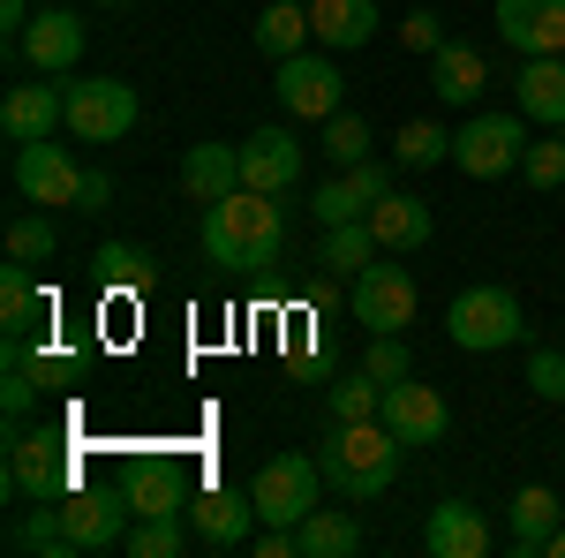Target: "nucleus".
<instances>
[{
	"instance_id": "nucleus-19",
	"label": "nucleus",
	"mask_w": 565,
	"mask_h": 558,
	"mask_svg": "<svg viewBox=\"0 0 565 558\" xmlns=\"http://www.w3.org/2000/svg\"><path fill=\"white\" fill-rule=\"evenodd\" d=\"M242 189V144H189L181 151V197L189 204H218Z\"/></svg>"
},
{
	"instance_id": "nucleus-33",
	"label": "nucleus",
	"mask_w": 565,
	"mask_h": 558,
	"mask_svg": "<svg viewBox=\"0 0 565 558\" xmlns=\"http://www.w3.org/2000/svg\"><path fill=\"white\" fill-rule=\"evenodd\" d=\"M8 257L31 264V272L53 264V257H61V227H53L45 212H15V219H8Z\"/></svg>"
},
{
	"instance_id": "nucleus-45",
	"label": "nucleus",
	"mask_w": 565,
	"mask_h": 558,
	"mask_svg": "<svg viewBox=\"0 0 565 558\" xmlns=\"http://www.w3.org/2000/svg\"><path fill=\"white\" fill-rule=\"evenodd\" d=\"M114 204V181L106 173H84V197H76V212H106Z\"/></svg>"
},
{
	"instance_id": "nucleus-31",
	"label": "nucleus",
	"mask_w": 565,
	"mask_h": 558,
	"mask_svg": "<svg viewBox=\"0 0 565 558\" xmlns=\"http://www.w3.org/2000/svg\"><path fill=\"white\" fill-rule=\"evenodd\" d=\"M377 250H385V242L370 234V219H340V227H324V250H317V264L348 280V272H362V264H377Z\"/></svg>"
},
{
	"instance_id": "nucleus-11",
	"label": "nucleus",
	"mask_w": 565,
	"mask_h": 558,
	"mask_svg": "<svg viewBox=\"0 0 565 558\" xmlns=\"http://www.w3.org/2000/svg\"><path fill=\"white\" fill-rule=\"evenodd\" d=\"M348 302H354V325H362V333H407L415 309H423L407 264H362L354 287H348Z\"/></svg>"
},
{
	"instance_id": "nucleus-2",
	"label": "nucleus",
	"mask_w": 565,
	"mask_h": 558,
	"mask_svg": "<svg viewBox=\"0 0 565 558\" xmlns=\"http://www.w3.org/2000/svg\"><path fill=\"white\" fill-rule=\"evenodd\" d=\"M399 453H407V445L370 415V423H332L317 468H324V483H332L340 498H385L392 483H399Z\"/></svg>"
},
{
	"instance_id": "nucleus-27",
	"label": "nucleus",
	"mask_w": 565,
	"mask_h": 558,
	"mask_svg": "<svg viewBox=\"0 0 565 558\" xmlns=\"http://www.w3.org/2000/svg\"><path fill=\"white\" fill-rule=\"evenodd\" d=\"M121 491H129L136 520H151V514H189V483H181L174 461H143V468H136Z\"/></svg>"
},
{
	"instance_id": "nucleus-4",
	"label": "nucleus",
	"mask_w": 565,
	"mask_h": 558,
	"mask_svg": "<svg viewBox=\"0 0 565 558\" xmlns=\"http://www.w3.org/2000/svg\"><path fill=\"white\" fill-rule=\"evenodd\" d=\"M445 333H452V347H468V355H498V347L527 340V309H521L513 287H460L452 309H445Z\"/></svg>"
},
{
	"instance_id": "nucleus-5",
	"label": "nucleus",
	"mask_w": 565,
	"mask_h": 558,
	"mask_svg": "<svg viewBox=\"0 0 565 558\" xmlns=\"http://www.w3.org/2000/svg\"><path fill=\"white\" fill-rule=\"evenodd\" d=\"M249 498H257V520L264 528H302L317 514V498H324V468L302 461V453H279V461H264L249 475Z\"/></svg>"
},
{
	"instance_id": "nucleus-49",
	"label": "nucleus",
	"mask_w": 565,
	"mask_h": 558,
	"mask_svg": "<svg viewBox=\"0 0 565 558\" xmlns=\"http://www.w3.org/2000/svg\"><path fill=\"white\" fill-rule=\"evenodd\" d=\"M302 8H309V0H302Z\"/></svg>"
},
{
	"instance_id": "nucleus-25",
	"label": "nucleus",
	"mask_w": 565,
	"mask_h": 558,
	"mask_svg": "<svg viewBox=\"0 0 565 558\" xmlns=\"http://www.w3.org/2000/svg\"><path fill=\"white\" fill-rule=\"evenodd\" d=\"M558 491H551V483H527L521 498H513V528H505V544H513V551L521 558H543L551 551V536H558Z\"/></svg>"
},
{
	"instance_id": "nucleus-20",
	"label": "nucleus",
	"mask_w": 565,
	"mask_h": 558,
	"mask_svg": "<svg viewBox=\"0 0 565 558\" xmlns=\"http://www.w3.org/2000/svg\"><path fill=\"white\" fill-rule=\"evenodd\" d=\"M423 551H430V558H482V551H490V520H482L468 498H445V506H430Z\"/></svg>"
},
{
	"instance_id": "nucleus-21",
	"label": "nucleus",
	"mask_w": 565,
	"mask_h": 558,
	"mask_svg": "<svg viewBox=\"0 0 565 558\" xmlns=\"http://www.w3.org/2000/svg\"><path fill=\"white\" fill-rule=\"evenodd\" d=\"M362 219H370V234H377L385 250H423V242L437 234L430 204H423V197H407V189H385V197H377Z\"/></svg>"
},
{
	"instance_id": "nucleus-40",
	"label": "nucleus",
	"mask_w": 565,
	"mask_h": 558,
	"mask_svg": "<svg viewBox=\"0 0 565 558\" xmlns=\"http://www.w3.org/2000/svg\"><path fill=\"white\" fill-rule=\"evenodd\" d=\"M527 392L565 408V355H558V347H535V355H527Z\"/></svg>"
},
{
	"instance_id": "nucleus-17",
	"label": "nucleus",
	"mask_w": 565,
	"mask_h": 558,
	"mask_svg": "<svg viewBox=\"0 0 565 558\" xmlns=\"http://www.w3.org/2000/svg\"><path fill=\"white\" fill-rule=\"evenodd\" d=\"M513 106H521L535 129H565V53H521Z\"/></svg>"
},
{
	"instance_id": "nucleus-15",
	"label": "nucleus",
	"mask_w": 565,
	"mask_h": 558,
	"mask_svg": "<svg viewBox=\"0 0 565 558\" xmlns=\"http://www.w3.org/2000/svg\"><path fill=\"white\" fill-rule=\"evenodd\" d=\"M302 181V144L279 129H249L242 136V189H264V197H287Z\"/></svg>"
},
{
	"instance_id": "nucleus-34",
	"label": "nucleus",
	"mask_w": 565,
	"mask_h": 558,
	"mask_svg": "<svg viewBox=\"0 0 565 558\" xmlns=\"http://www.w3.org/2000/svg\"><path fill=\"white\" fill-rule=\"evenodd\" d=\"M377 400H385V386L362 370V378H340V386L324 392V408H332V423H370L377 415Z\"/></svg>"
},
{
	"instance_id": "nucleus-48",
	"label": "nucleus",
	"mask_w": 565,
	"mask_h": 558,
	"mask_svg": "<svg viewBox=\"0 0 565 558\" xmlns=\"http://www.w3.org/2000/svg\"><path fill=\"white\" fill-rule=\"evenodd\" d=\"M98 8H129V0H98Z\"/></svg>"
},
{
	"instance_id": "nucleus-39",
	"label": "nucleus",
	"mask_w": 565,
	"mask_h": 558,
	"mask_svg": "<svg viewBox=\"0 0 565 558\" xmlns=\"http://www.w3.org/2000/svg\"><path fill=\"white\" fill-rule=\"evenodd\" d=\"M527 189H565V136H527Z\"/></svg>"
},
{
	"instance_id": "nucleus-38",
	"label": "nucleus",
	"mask_w": 565,
	"mask_h": 558,
	"mask_svg": "<svg viewBox=\"0 0 565 558\" xmlns=\"http://www.w3.org/2000/svg\"><path fill=\"white\" fill-rule=\"evenodd\" d=\"M362 370H370L377 386H399V378H415V355H407V340H399V333H370Z\"/></svg>"
},
{
	"instance_id": "nucleus-26",
	"label": "nucleus",
	"mask_w": 565,
	"mask_h": 558,
	"mask_svg": "<svg viewBox=\"0 0 565 558\" xmlns=\"http://www.w3.org/2000/svg\"><path fill=\"white\" fill-rule=\"evenodd\" d=\"M249 39H257L264 61H295V53H302L317 31H309V8H302V0H271L257 23H249Z\"/></svg>"
},
{
	"instance_id": "nucleus-23",
	"label": "nucleus",
	"mask_w": 565,
	"mask_h": 558,
	"mask_svg": "<svg viewBox=\"0 0 565 558\" xmlns=\"http://www.w3.org/2000/svg\"><path fill=\"white\" fill-rule=\"evenodd\" d=\"M309 31L324 53H354L377 39V0H309Z\"/></svg>"
},
{
	"instance_id": "nucleus-22",
	"label": "nucleus",
	"mask_w": 565,
	"mask_h": 558,
	"mask_svg": "<svg viewBox=\"0 0 565 558\" xmlns=\"http://www.w3.org/2000/svg\"><path fill=\"white\" fill-rule=\"evenodd\" d=\"M53 317V287H39V272L31 264H0V325L8 333H23V340H39V325Z\"/></svg>"
},
{
	"instance_id": "nucleus-46",
	"label": "nucleus",
	"mask_w": 565,
	"mask_h": 558,
	"mask_svg": "<svg viewBox=\"0 0 565 558\" xmlns=\"http://www.w3.org/2000/svg\"><path fill=\"white\" fill-rule=\"evenodd\" d=\"M0 31L23 39V31H31V0H0Z\"/></svg>"
},
{
	"instance_id": "nucleus-32",
	"label": "nucleus",
	"mask_w": 565,
	"mask_h": 558,
	"mask_svg": "<svg viewBox=\"0 0 565 558\" xmlns=\"http://www.w3.org/2000/svg\"><path fill=\"white\" fill-rule=\"evenodd\" d=\"M392 159L407 173H423V167H452V129H437V122H407V129L392 136Z\"/></svg>"
},
{
	"instance_id": "nucleus-6",
	"label": "nucleus",
	"mask_w": 565,
	"mask_h": 558,
	"mask_svg": "<svg viewBox=\"0 0 565 558\" xmlns=\"http://www.w3.org/2000/svg\"><path fill=\"white\" fill-rule=\"evenodd\" d=\"M527 159V114H468L452 129V167L468 181H498Z\"/></svg>"
},
{
	"instance_id": "nucleus-8",
	"label": "nucleus",
	"mask_w": 565,
	"mask_h": 558,
	"mask_svg": "<svg viewBox=\"0 0 565 558\" xmlns=\"http://www.w3.org/2000/svg\"><path fill=\"white\" fill-rule=\"evenodd\" d=\"M271 91H279V106H287V122H332L340 114V61L332 53H295V61H271Z\"/></svg>"
},
{
	"instance_id": "nucleus-13",
	"label": "nucleus",
	"mask_w": 565,
	"mask_h": 558,
	"mask_svg": "<svg viewBox=\"0 0 565 558\" xmlns=\"http://www.w3.org/2000/svg\"><path fill=\"white\" fill-rule=\"evenodd\" d=\"M377 423H385L399 445H445V430H452V408H445V392H437V386H415V378H399V386H385V400H377Z\"/></svg>"
},
{
	"instance_id": "nucleus-7",
	"label": "nucleus",
	"mask_w": 565,
	"mask_h": 558,
	"mask_svg": "<svg viewBox=\"0 0 565 558\" xmlns=\"http://www.w3.org/2000/svg\"><path fill=\"white\" fill-rule=\"evenodd\" d=\"M68 136L76 144H121L136 129V84L121 76H68Z\"/></svg>"
},
{
	"instance_id": "nucleus-29",
	"label": "nucleus",
	"mask_w": 565,
	"mask_h": 558,
	"mask_svg": "<svg viewBox=\"0 0 565 558\" xmlns=\"http://www.w3.org/2000/svg\"><path fill=\"white\" fill-rule=\"evenodd\" d=\"M8 551H23V558H76V544H68V520H61V506L53 498H39L31 514L8 528Z\"/></svg>"
},
{
	"instance_id": "nucleus-10",
	"label": "nucleus",
	"mask_w": 565,
	"mask_h": 558,
	"mask_svg": "<svg viewBox=\"0 0 565 558\" xmlns=\"http://www.w3.org/2000/svg\"><path fill=\"white\" fill-rule=\"evenodd\" d=\"M61 506V520H68V544H76V558L90 551H121L129 544V528H136V506H129V491H68V498H53Z\"/></svg>"
},
{
	"instance_id": "nucleus-37",
	"label": "nucleus",
	"mask_w": 565,
	"mask_h": 558,
	"mask_svg": "<svg viewBox=\"0 0 565 558\" xmlns=\"http://www.w3.org/2000/svg\"><path fill=\"white\" fill-rule=\"evenodd\" d=\"M309 212H317V227H340V219H362V212H370V197L354 189V173H340V181H324V189L309 197Z\"/></svg>"
},
{
	"instance_id": "nucleus-3",
	"label": "nucleus",
	"mask_w": 565,
	"mask_h": 558,
	"mask_svg": "<svg viewBox=\"0 0 565 558\" xmlns=\"http://www.w3.org/2000/svg\"><path fill=\"white\" fill-rule=\"evenodd\" d=\"M76 491V445L53 423H8V498L39 506V498H68Z\"/></svg>"
},
{
	"instance_id": "nucleus-43",
	"label": "nucleus",
	"mask_w": 565,
	"mask_h": 558,
	"mask_svg": "<svg viewBox=\"0 0 565 558\" xmlns=\"http://www.w3.org/2000/svg\"><path fill=\"white\" fill-rule=\"evenodd\" d=\"M348 173H354V189H362L370 204H377L385 189H399V181H392V167H385V159H362V167H348Z\"/></svg>"
},
{
	"instance_id": "nucleus-47",
	"label": "nucleus",
	"mask_w": 565,
	"mask_h": 558,
	"mask_svg": "<svg viewBox=\"0 0 565 558\" xmlns=\"http://www.w3.org/2000/svg\"><path fill=\"white\" fill-rule=\"evenodd\" d=\"M543 558H565V520H558V536H551V551H543Z\"/></svg>"
},
{
	"instance_id": "nucleus-24",
	"label": "nucleus",
	"mask_w": 565,
	"mask_h": 558,
	"mask_svg": "<svg viewBox=\"0 0 565 558\" xmlns=\"http://www.w3.org/2000/svg\"><path fill=\"white\" fill-rule=\"evenodd\" d=\"M482 84H490V61H482L476 45H460V39H445L430 53V91L445 98V106H476Z\"/></svg>"
},
{
	"instance_id": "nucleus-44",
	"label": "nucleus",
	"mask_w": 565,
	"mask_h": 558,
	"mask_svg": "<svg viewBox=\"0 0 565 558\" xmlns=\"http://www.w3.org/2000/svg\"><path fill=\"white\" fill-rule=\"evenodd\" d=\"M249 551L257 558H302V544H295V528H264V536H249Z\"/></svg>"
},
{
	"instance_id": "nucleus-35",
	"label": "nucleus",
	"mask_w": 565,
	"mask_h": 558,
	"mask_svg": "<svg viewBox=\"0 0 565 558\" xmlns=\"http://www.w3.org/2000/svg\"><path fill=\"white\" fill-rule=\"evenodd\" d=\"M324 151H332V167H340V173H348V167H362V159H370V122L340 106V114L324 122Z\"/></svg>"
},
{
	"instance_id": "nucleus-30",
	"label": "nucleus",
	"mask_w": 565,
	"mask_h": 558,
	"mask_svg": "<svg viewBox=\"0 0 565 558\" xmlns=\"http://www.w3.org/2000/svg\"><path fill=\"white\" fill-rule=\"evenodd\" d=\"M295 544H302V558H354L362 551V528H354V514H340V506H317V514L295 528Z\"/></svg>"
},
{
	"instance_id": "nucleus-41",
	"label": "nucleus",
	"mask_w": 565,
	"mask_h": 558,
	"mask_svg": "<svg viewBox=\"0 0 565 558\" xmlns=\"http://www.w3.org/2000/svg\"><path fill=\"white\" fill-rule=\"evenodd\" d=\"M23 362H31V378H39V386H68V378H76V355H68V347H45L39 340Z\"/></svg>"
},
{
	"instance_id": "nucleus-36",
	"label": "nucleus",
	"mask_w": 565,
	"mask_h": 558,
	"mask_svg": "<svg viewBox=\"0 0 565 558\" xmlns=\"http://www.w3.org/2000/svg\"><path fill=\"white\" fill-rule=\"evenodd\" d=\"M181 544H189V536H181V514H151V520H136V528H129L121 551H129V558H174Z\"/></svg>"
},
{
	"instance_id": "nucleus-9",
	"label": "nucleus",
	"mask_w": 565,
	"mask_h": 558,
	"mask_svg": "<svg viewBox=\"0 0 565 558\" xmlns=\"http://www.w3.org/2000/svg\"><path fill=\"white\" fill-rule=\"evenodd\" d=\"M15 197L23 204H39V212H76V197H84V167L68 159V144H15Z\"/></svg>"
},
{
	"instance_id": "nucleus-12",
	"label": "nucleus",
	"mask_w": 565,
	"mask_h": 558,
	"mask_svg": "<svg viewBox=\"0 0 565 558\" xmlns=\"http://www.w3.org/2000/svg\"><path fill=\"white\" fill-rule=\"evenodd\" d=\"M189 528H196V544H212V551H249V536H257V498L234 491V483H204V491L189 498Z\"/></svg>"
},
{
	"instance_id": "nucleus-42",
	"label": "nucleus",
	"mask_w": 565,
	"mask_h": 558,
	"mask_svg": "<svg viewBox=\"0 0 565 558\" xmlns=\"http://www.w3.org/2000/svg\"><path fill=\"white\" fill-rule=\"evenodd\" d=\"M399 45H407V53H437V45H445V15H430V8H415V15L399 23Z\"/></svg>"
},
{
	"instance_id": "nucleus-16",
	"label": "nucleus",
	"mask_w": 565,
	"mask_h": 558,
	"mask_svg": "<svg viewBox=\"0 0 565 558\" xmlns=\"http://www.w3.org/2000/svg\"><path fill=\"white\" fill-rule=\"evenodd\" d=\"M53 129H68V91L53 84H15L8 98H0V136L8 144H39V136H53Z\"/></svg>"
},
{
	"instance_id": "nucleus-14",
	"label": "nucleus",
	"mask_w": 565,
	"mask_h": 558,
	"mask_svg": "<svg viewBox=\"0 0 565 558\" xmlns=\"http://www.w3.org/2000/svg\"><path fill=\"white\" fill-rule=\"evenodd\" d=\"M15 61H31L39 76H76V61H84V15L76 8H39L31 31L15 39Z\"/></svg>"
},
{
	"instance_id": "nucleus-18",
	"label": "nucleus",
	"mask_w": 565,
	"mask_h": 558,
	"mask_svg": "<svg viewBox=\"0 0 565 558\" xmlns=\"http://www.w3.org/2000/svg\"><path fill=\"white\" fill-rule=\"evenodd\" d=\"M498 39L513 53H565V0H498Z\"/></svg>"
},
{
	"instance_id": "nucleus-28",
	"label": "nucleus",
	"mask_w": 565,
	"mask_h": 558,
	"mask_svg": "<svg viewBox=\"0 0 565 558\" xmlns=\"http://www.w3.org/2000/svg\"><path fill=\"white\" fill-rule=\"evenodd\" d=\"M151 250L143 242H98V257H90V280L106 287V295H143L151 287Z\"/></svg>"
},
{
	"instance_id": "nucleus-1",
	"label": "nucleus",
	"mask_w": 565,
	"mask_h": 558,
	"mask_svg": "<svg viewBox=\"0 0 565 558\" xmlns=\"http://www.w3.org/2000/svg\"><path fill=\"white\" fill-rule=\"evenodd\" d=\"M196 242L226 272H271V264L287 257V219H279V204L264 189H234V197L204 204V234Z\"/></svg>"
}]
</instances>
